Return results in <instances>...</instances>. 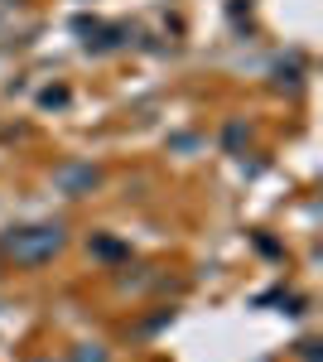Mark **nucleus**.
Wrapping results in <instances>:
<instances>
[{
	"instance_id": "f257e3e1",
	"label": "nucleus",
	"mask_w": 323,
	"mask_h": 362,
	"mask_svg": "<svg viewBox=\"0 0 323 362\" xmlns=\"http://www.w3.org/2000/svg\"><path fill=\"white\" fill-rule=\"evenodd\" d=\"M0 251L15 261V266H44V261H54L58 251H63V227L58 223H39V227H15Z\"/></svg>"
},
{
	"instance_id": "f03ea898",
	"label": "nucleus",
	"mask_w": 323,
	"mask_h": 362,
	"mask_svg": "<svg viewBox=\"0 0 323 362\" xmlns=\"http://www.w3.org/2000/svg\"><path fill=\"white\" fill-rule=\"evenodd\" d=\"M97 179H102V174H97L92 165H63L54 174V184L63 189V194H73V198H78V194H92V189H97Z\"/></svg>"
},
{
	"instance_id": "7ed1b4c3",
	"label": "nucleus",
	"mask_w": 323,
	"mask_h": 362,
	"mask_svg": "<svg viewBox=\"0 0 323 362\" xmlns=\"http://www.w3.org/2000/svg\"><path fill=\"white\" fill-rule=\"evenodd\" d=\"M73 362H107V353L97 343H82V348H73Z\"/></svg>"
},
{
	"instance_id": "20e7f679",
	"label": "nucleus",
	"mask_w": 323,
	"mask_h": 362,
	"mask_svg": "<svg viewBox=\"0 0 323 362\" xmlns=\"http://www.w3.org/2000/svg\"><path fill=\"white\" fill-rule=\"evenodd\" d=\"M92 247H97V256H126V247H121V242H107V237L92 242Z\"/></svg>"
},
{
	"instance_id": "39448f33",
	"label": "nucleus",
	"mask_w": 323,
	"mask_h": 362,
	"mask_svg": "<svg viewBox=\"0 0 323 362\" xmlns=\"http://www.w3.org/2000/svg\"><path fill=\"white\" fill-rule=\"evenodd\" d=\"M63 102H68V92H63V87H54V92H44V107H63Z\"/></svg>"
},
{
	"instance_id": "423d86ee",
	"label": "nucleus",
	"mask_w": 323,
	"mask_h": 362,
	"mask_svg": "<svg viewBox=\"0 0 323 362\" xmlns=\"http://www.w3.org/2000/svg\"><path fill=\"white\" fill-rule=\"evenodd\" d=\"M34 362H54V358H34Z\"/></svg>"
}]
</instances>
